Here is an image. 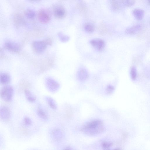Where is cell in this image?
Instances as JSON below:
<instances>
[{
	"label": "cell",
	"mask_w": 150,
	"mask_h": 150,
	"mask_svg": "<svg viewBox=\"0 0 150 150\" xmlns=\"http://www.w3.org/2000/svg\"><path fill=\"white\" fill-rule=\"evenodd\" d=\"M124 5L127 7L134 6L136 2V0H122Z\"/></svg>",
	"instance_id": "cell-20"
},
{
	"label": "cell",
	"mask_w": 150,
	"mask_h": 150,
	"mask_svg": "<svg viewBox=\"0 0 150 150\" xmlns=\"http://www.w3.org/2000/svg\"><path fill=\"white\" fill-rule=\"evenodd\" d=\"M65 12L64 9L61 7L55 8L54 11L55 16L58 18H62L65 16Z\"/></svg>",
	"instance_id": "cell-15"
},
{
	"label": "cell",
	"mask_w": 150,
	"mask_h": 150,
	"mask_svg": "<svg viewBox=\"0 0 150 150\" xmlns=\"http://www.w3.org/2000/svg\"><path fill=\"white\" fill-rule=\"evenodd\" d=\"M0 81L1 84L3 85H7L10 83L11 81V76L7 73H2L1 74Z\"/></svg>",
	"instance_id": "cell-14"
},
{
	"label": "cell",
	"mask_w": 150,
	"mask_h": 150,
	"mask_svg": "<svg viewBox=\"0 0 150 150\" xmlns=\"http://www.w3.org/2000/svg\"><path fill=\"white\" fill-rule=\"evenodd\" d=\"M30 1H39V0H30Z\"/></svg>",
	"instance_id": "cell-29"
},
{
	"label": "cell",
	"mask_w": 150,
	"mask_h": 150,
	"mask_svg": "<svg viewBox=\"0 0 150 150\" xmlns=\"http://www.w3.org/2000/svg\"><path fill=\"white\" fill-rule=\"evenodd\" d=\"M14 20L18 24L22 23L24 20L22 17L20 15L18 14H16L15 16Z\"/></svg>",
	"instance_id": "cell-23"
},
{
	"label": "cell",
	"mask_w": 150,
	"mask_h": 150,
	"mask_svg": "<svg viewBox=\"0 0 150 150\" xmlns=\"http://www.w3.org/2000/svg\"><path fill=\"white\" fill-rule=\"evenodd\" d=\"M141 29V26L139 25H134L127 28L125 30V33L128 35H134L139 32Z\"/></svg>",
	"instance_id": "cell-11"
},
{
	"label": "cell",
	"mask_w": 150,
	"mask_h": 150,
	"mask_svg": "<svg viewBox=\"0 0 150 150\" xmlns=\"http://www.w3.org/2000/svg\"><path fill=\"white\" fill-rule=\"evenodd\" d=\"M85 30L89 33H91L95 30L94 27L91 24H87L85 26Z\"/></svg>",
	"instance_id": "cell-21"
},
{
	"label": "cell",
	"mask_w": 150,
	"mask_h": 150,
	"mask_svg": "<svg viewBox=\"0 0 150 150\" xmlns=\"http://www.w3.org/2000/svg\"><path fill=\"white\" fill-rule=\"evenodd\" d=\"M45 99L49 106L52 109L54 110L57 109V104L53 99L48 96L45 97Z\"/></svg>",
	"instance_id": "cell-16"
},
{
	"label": "cell",
	"mask_w": 150,
	"mask_h": 150,
	"mask_svg": "<svg viewBox=\"0 0 150 150\" xmlns=\"http://www.w3.org/2000/svg\"><path fill=\"white\" fill-rule=\"evenodd\" d=\"M14 94V89L10 85L4 86L1 91V98L4 101L7 102H10L12 100Z\"/></svg>",
	"instance_id": "cell-2"
},
{
	"label": "cell",
	"mask_w": 150,
	"mask_h": 150,
	"mask_svg": "<svg viewBox=\"0 0 150 150\" xmlns=\"http://www.w3.org/2000/svg\"><path fill=\"white\" fill-rule=\"evenodd\" d=\"M38 18L39 21L42 23H46L50 20V17L49 13L46 11L42 10L39 12Z\"/></svg>",
	"instance_id": "cell-8"
},
{
	"label": "cell",
	"mask_w": 150,
	"mask_h": 150,
	"mask_svg": "<svg viewBox=\"0 0 150 150\" xmlns=\"http://www.w3.org/2000/svg\"><path fill=\"white\" fill-rule=\"evenodd\" d=\"M45 83L47 89L51 92H57L60 88L59 83L50 77H47L46 79Z\"/></svg>",
	"instance_id": "cell-4"
},
{
	"label": "cell",
	"mask_w": 150,
	"mask_h": 150,
	"mask_svg": "<svg viewBox=\"0 0 150 150\" xmlns=\"http://www.w3.org/2000/svg\"></svg>",
	"instance_id": "cell-30"
},
{
	"label": "cell",
	"mask_w": 150,
	"mask_h": 150,
	"mask_svg": "<svg viewBox=\"0 0 150 150\" xmlns=\"http://www.w3.org/2000/svg\"><path fill=\"white\" fill-rule=\"evenodd\" d=\"M25 93L26 98L28 101L30 102L33 103L36 101V97L30 91L27 89L25 90Z\"/></svg>",
	"instance_id": "cell-17"
},
{
	"label": "cell",
	"mask_w": 150,
	"mask_h": 150,
	"mask_svg": "<svg viewBox=\"0 0 150 150\" xmlns=\"http://www.w3.org/2000/svg\"><path fill=\"white\" fill-rule=\"evenodd\" d=\"M58 35L59 40L62 42H66L70 40V38L69 36L65 35L62 33H59Z\"/></svg>",
	"instance_id": "cell-19"
},
{
	"label": "cell",
	"mask_w": 150,
	"mask_h": 150,
	"mask_svg": "<svg viewBox=\"0 0 150 150\" xmlns=\"http://www.w3.org/2000/svg\"><path fill=\"white\" fill-rule=\"evenodd\" d=\"M35 12L31 10H28L25 12V15L29 19L33 18L35 16Z\"/></svg>",
	"instance_id": "cell-22"
},
{
	"label": "cell",
	"mask_w": 150,
	"mask_h": 150,
	"mask_svg": "<svg viewBox=\"0 0 150 150\" xmlns=\"http://www.w3.org/2000/svg\"><path fill=\"white\" fill-rule=\"evenodd\" d=\"M24 121L25 125L26 126H30L32 124L31 120L29 117H26L24 119Z\"/></svg>",
	"instance_id": "cell-24"
},
{
	"label": "cell",
	"mask_w": 150,
	"mask_h": 150,
	"mask_svg": "<svg viewBox=\"0 0 150 150\" xmlns=\"http://www.w3.org/2000/svg\"><path fill=\"white\" fill-rule=\"evenodd\" d=\"M105 130L103 122L99 120H93L85 124L81 130L84 134L89 136H96L102 134Z\"/></svg>",
	"instance_id": "cell-1"
},
{
	"label": "cell",
	"mask_w": 150,
	"mask_h": 150,
	"mask_svg": "<svg viewBox=\"0 0 150 150\" xmlns=\"http://www.w3.org/2000/svg\"><path fill=\"white\" fill-rule=\"evenodd\" d=\"M89 76L88 72L86 69L81 68L79 70L77 73V77L80 81H85L88 79Z\"/></svg>",
	"instance_id": "cell-10"
},
{
	"label": "cell",
	"mask_w": 150,
	"mask_h": 150,
	"mask_svg": "<svg viewBox=\"0 0 150 150\" xmlns=\"http://www.w3.org/2000/svg\"><path fill=\"white\" fill-rule=\"evenodd\" d=\"M115 90L114 87L112 85H108L106 87V91L108 94L112 93Z\"/></svg>",
	"instance_id": "cell-25"
},
{
	"label": "cell",
	"mask_w": 150,
	"mask_h": 150,
	"mask_svg": "<svg viewBox=\"0 0 150 150\" xmlns=\"http://www.w3.org/2000/svg\"><path fill=\"white\" fill-rule=\"evenodd\" d=\"M10 117L11 112L9 108L6 106H1L0 110V117L1 119L3 121H7Z\"/></svg>",
	"instance_id": "cell-7"
},
{
	"label": "cell",
	"mask_w": 150,
	"mask_h": 150,
	"mask_svg": "<svg viewBox=\"0 0 150 150\" xmlns=\"http://www.w3.org/2000/svg\"><path fill=\"white\" fill-rule=\"evenodd\" d=\"M112 3V5L115 9L116 10L119 9L120 7V4L117 1H114Z\"/></svg>",
	"instance_id": "cell-27"
},
{
	"label": "cell",
	"mask_w": 150,
	"mask_h": 150,
	"mask_svg": "<svg viewBox=\"0 0 150 150\" xmlns=\"http://www.w3.org/2000/svg\"><path fill=\"white\" fill-rule=\"evenodd\" d=\"M130 74L131 79L134 81L135 80L137 77V70L135 67L133 66L131 68Z\"/></svg>",
	"instance_id": "cell-18"
},
{
	"label": "cell",
	"mask_w": 150,
	"mask_h": 150,
	"mask_svg": "<svg viewBox=\"0 0 150 150\" xmlns=\"http://www.w3.org/2000/svg\"><path fill=\"white\" fill-rule=\"evenodd\" d=\"M37 114L40 118L42 119L47 121L49 119V116L47 111L41 106H39L37 110Z\"/></svg>",
	"instance_id": "cell-9"
},
{
	"label": "cell",
	"mask_w": 150,
	"mask_h": 150,
	"mask_svg": "<svg viewBox=\"0 0 150 150\" xmlns=\"http://www.w3.org/2000/svg\"><path fill=\"white\" fill-rule=\"evenodd\" d=\"M111 145L112 144L111 143L106 142H104L102 144L103 147L105 149L110 148Z\"/></svg>",
	"instance_id": "cell-26"
},
{
	"label": "cell",
	"mask_w": 150,
	"mask_h": 150,
	"mask_svg": "<svg viewBox=\"0 0 150 150\" xmlns=\"http://www.w3.org/2000/svg\"><path fill=\"white\" fill-rule=\"evenodd\" d=\"M146 1L148 4L150 5V0H146Z\"/></svg>",
	"instance_id": "cell-28"
},
{
	"label": "cell",
	"mask_w": 150,
	"mask_h": 150,
	"mask_svg": "<svg viewBox=\"0 0 150 150\" xmlns=\"http://www.w3.org/2000/svg\"><path fill=\"white\" fill-rule=\"evenodd\" d=\"M62 132L61 130L58 128H55L51 132V136L52 138L56 140H59L62 137Z\"/></svg>",
	"instance_id": "cell-13"
},
{
	"label": "cell",
	"mask_w": 150,
	"mask_h": 150,
	"mask_svg": "<svg viewBox=\"0 0 150 150\" xmlns=\"http://www.w3.org/2000/svg\"><path fill=\"white\" fill-rule=\"evenodd\" d=\"M132 14L136 19L140 21L142 20L144 18L145 12L144 10L142 9H136L133 11Z\"/></svg>",
	"instance_id": "cell-12"
},
{
	"label": "cell",
	"mask_w": 150,
	"mask_h": 150,
	"mask_svg": "<svg viewBox=\"0 0 150 150\" xmlns=\"http://www.w3.org/2000/svg\"><path fill=\"white\" fill-rule=\"evenodd\" d=\"M51 44V41L48 40L44 41H37L33 42L32 44L33 50L37 53L43 52L46 49L47 46Z\"/></svg>",
	"instance_id": "cell-3"
},
{
	"label": "cell",
	"mask_w": 150,
	"mask_h": 150,
	"mask_svg": "<svg viewBox=\"0 0 150 150\" xmlns=\"http://www.w3.org/2000/svg\"><path fill=\"white\" fill-rule=\"evenodd\" d=\"M5 47L8 50L15 52H19L21 49L20 44L12 42H7L5 43Z\"/></svg>",
	"instance_id": "cell-6"
},
{
	"label": "cell",
	"mask_w": 150,
	"mask_h": 150,
	"mask_svg": "<svg viewBox=\"0 0 150 150\" xmlns=\"http://www.w3.org/2000/svg\"><path fill=\"white\" fill-rule=\"evenodd\" d=\"M91 45L94 48L100 51H102L105 46V42L101 39H93L90 42Z\"/></svg>",
	"instance_id": "cell-5"
}]
</instances>
